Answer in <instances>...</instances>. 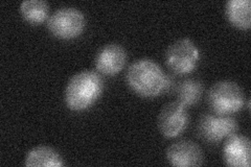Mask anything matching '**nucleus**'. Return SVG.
<instances>
[{
  "label": "nucleus",
  "mask_w": 251,
  "mask_h": 167,
  "mask_svg": "<svg viewBox=\"0 0 251 167\" xmlns=\"http://www.w3.org/2000/svg\"><path fill=\"white\" fill-rule=\"evenodd\" d=\"M25 165L28 167H61L64 165V161L56 149L46 145H40L31 148L26 154Z\"/></svg>",
  "instance_id": "9b49d317"
},
{
  "label": "nucleus",
  "mask_w": 251,
  "mask_h": 167,
  "mask_svg": "<svg viewBox=\"0 0 251 167\" xmlns=\"http://www.w3.org/2000/svg\"><path fill=\"white\" fill-rule=\"evenodd\" d=\"M207 105L215 114L231 115L244 107L245 93L242 87L231 81H220L207 92Z\"/></svg>",
  "instance_id": "7ed1b4c3"
},
{
  "label": "nucleus",
  "mask_w": 251,
  "mask_h": 167,
  "mask_svg": "<svg viewBox=\"0 0 251 167\" xmlns=\"http://www.w3.org/2000/svg\"><path fill=\"white\" fill-rule=\"evenodd\" d=\"M204 91V85L198 78H184L176 87L177 101L185 107L199 102Z\"/></svg>",
  "instance_id": "ddd939ff"
},
{
  "label": "nucleus",
  "mask_w": 251,
  "mask_h": 167,
  "mask_svg": "<svg viewBox=\"0 0 251 167\" xmlns=\"http://www.w3.org/2000/svg\"><path fill=\"white\" fill-rule=\"evenodd\" d=\"M239 131L237 119L229 115H218L204 113L199 117L197 123V133L199 137L210 144H217L226 140Z\"/></svg>",
  "instance_id": "39448f33"
},
{
  "label": "nucleus",
  "mask_w": 251,
  "mask_h": 167,
  "mask_svg": "<svg viewBox=\"0 0 251 167\" xmlns=\"http://www.w3.org/2000/svg\"><path fill=\"white\" fill-rule=\"evenodd\" d=\"M20 13L31 24H40L49 19L50 5L44 0H25L20 4Z\"/></svg>",
  "instance_id": "4468645a"
},
{
  "label": "nucleus",
  "mask_w": 251,
  "mask_h": 167,
  "mask_svg": "<svg viewBox=\"0 0 251 167\" xmlns=\"http://www.w3.org/2000/svg\"><path fill=\"white\" fill-rule=\"evenodd\" d=\"M223 161L232 167H249L251 165L250 139L242 135L227 138L223 146Z\"/></svg>",
  "instance_id": "9d476101"
},
{
  "label": "nucleus",
  "mask_w": 251,
  "mask_h": 167,
  "mask_svg": "<svg viewBox=\"0 0 251 167\" xmlns=\"http://www.w3.org/2000/svg\"><path fill=\"white\" fill-rule=\"evenodd\" d=\"M127 63V51L120 44H107L99 50L94 60L99 72L113 76L123 70Z\"/></svg>",
  "instance_id": "1a4fd4ad"
},
{
  "label": "nucleus",
  "mask_w": 251,
  "mask_h": 167,
  "mask_svg": "<svg viewBox=\"0 0 251 167\" xmlns=\"http://www.w3.org/2000/svg\"><path fill=\"white\" fill-rule=\"evenodd\" d=\"M166 157L168 162L177 167L200 166L204 162L202 148L192 140L176 141L167 148Z\"/></svg>",
  "instance_id": "6e6552de"
},
{
  "label": "nucleus",
  "mask_w": 251,
  "mask_h": 167,
  "mask_svg": "<svg viewBox=\"0 0 251 167\" xmlns=\"http://www.w3.org/2000/svg\"><path fill=\"white\" fill-rule=\"evenodd\" d=\"M86 25L83 12L75 7L66 6L53 12L47 19V28L60 39H74L80 36Z\"/></svg>",
  "instance_id": "423d86ee"
},
{
  "label": "nucleus",
  "mask_w": 251,
  "mask_h": 167,
  "mask_svg": "<svg viewBox=\"0 0 251 167\" xmlns=\"http://www.w3.org/2000/svg\"><path fill=\"white\" fill-rule=\"evenodd\" d=\"M226 18L240 29H249L251 25V3L249 0H229L225 4Z\"/></svg>",
  "instance_id": "f8f14e48"
},
{
  "label": "nucleus",
  "mask_w": 251,
  "mask_h": 167,
  "mask_svg": "<svg viewBox=\"0 0 251 167\" xmlns=\"http://www.w3.org/2000/svg\"><path fill=\"white\" fill-rule=\"evenodd\" d=\"M126 79L130 88L144 97L158 96L170 84L163 69L151 59H140L132 63Z\"/></svg>",
  "instance_id": "f257e3e1"
},
{
  "label": "nucleus",
  "mask_w": 251,
  "mask_h": 167,
  "mask_svg": "<svg viewBox=\"0 0 251 167\" xmlns=\"http://www.w3.org/2000/svg\"><path fill=\"white\" fill-rule=\"evenodd\" d=\"M200 53L197 46L187 38L173 42L164 54L166 65L176 74H188L197 68Z\"/></svg>",
  "instance_id": "20e7f679"
},
{
  "label": "nucleus",
  "mask_w": 251,
  "mask_h": 167,
  "mask_svg": "<svg viewBox=\"0 0 251 167\" xmlns=\"http://www.w3.org/2000/svg\"><path fill=\"white\" fill-rule=\"evenodd\" d=\"M104 82L100 75L92 70H83L69 79L64 99L73 111H84L91 107L103 93Z\"/></svg>",
  "instance_id": "f03ea898"
},
{
  "label": "nucleus",
  "mask_w": 251,
  "mask_h": 167,
  "mask_svg": "<svg viewBox=\"0 0 251 167\" xmlns=\"http://www.w3.org/2000/svg\"><path fill=\"white\" fill-rule=\"evenodd\" d=\"M190 122V115L184 105L171 101L164 105L157 117L158 130L167 138H174L182 134Z\"/></svg>",
  "instance_id": "0eeeda50"
}]
</instances>
